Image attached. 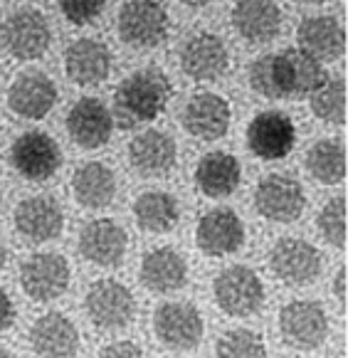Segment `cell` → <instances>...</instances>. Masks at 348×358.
Here are the masks:
<instances>
[{"label": "cell", "mask_w": 348, "mask_h": 358, "mask_svg": "<svg viewBox=\"0 0 348 358\" xmlns=\"http://www.w3.org/2000/svg\"><path fill=\"white\" fill-rule=\"evenodd\" d=\"M296 3H309V6H317V3H326V0H296Z\"/></svg>", "instance_id": "cell-41"}, {"label": "cell", "mask_w": 348, "mask_h": 358, "mask_svg": "<svg viewBox=\"0 0 348 358\" xmlns=\"http://www.w3.org/2000/svg\"><path fill=\"white\" fill-rule=\"evenodd\" d=\"M173 96V85L161 69L146 67L126 77L114 92V114L122 129L156 122Z\"/></svg>", "instance_id": "cell-1"}, {"label": "cell", "mask_w": 348, "mask_h": 358, "mask_svg": "<svg viewBox=\"0 0 348 358\" xmlns=\"http://www.w3.org/2000/svg\"><path fill=\"white\" fill-rule=\"evenodd\" d=\"M275 77L282 92V99L289 96L314 94L328 82V74L319 59L306 55L304 50L291 48L282 55H275Z\"/></svg>", "instance_id": "cell-11"}, {"label": "cell", "mask_w": 348, "mask_h": 358, "mask_svg": "<svg viewBox=\"0 0 348 358\" xmlns=\"http://www.w3.org/2000/svg\"><path fill=\"white\" fill-rule=\"evenodd\" d=\"M183 6H188V8H203V6H208L210 0H180Z\"/></svg>", "instance_id": "cell-40"}, {"label": "cell", "mask_w": 348, "mask_h": 358, "mask_svg": "<svg viewBox=\"0 0 348 358\" xmlns=\"http://www.w3.org/2000/svg\"><path fill=\"white\" fill-rule=\"evenodd\" d=\"M232 25L247 43H272L280 35L282 10L275 0H238L232 8Z\"/></svg>", "instance_id": "cell-23"}, {"label": "cell", "mask_w": 348, "mask_h": 358, "mask_svg": "<svg viewBox=\"0 0 348 358\" xmlns=\"http://www.w3.org/2000/svg\"><path fill=\"white\" fill-rule=\"evenodd\" d=\"M59 10L72 25H92L104 13L106 0H57Z\"/></svg>", "instance_id": "cell-35"}, {"label": "cell", "mask_w": 348, "mask_h": 358, "mask_svg": "<svg viewBox=\"0 0 348 358\" xmlns=\"http://www.w3.org/2000/svg\"><path fill=\"white\" fill-rule=\"evenodd\" d=\"M306 169L319 183L336 185L346 178V148L336 138H324L306 153Z\"/></svg>", "instance_id": "cell-30"}, {"label": "cell", "mask_w": 348, "mask_h": 358, "mask_svg": "<svg viewBox=\"0 0 348 358\" xmlns=\"http://www.w3.org/2000/svg\"><path fill=\"white\" fill-rule=\"evenodd\" d=\"M232 109L225 96L215 92H198L190 96L183 109V127L190 136L203 138V141H215L222 138L230 129Z\"/></svg>", "instance_id": "cell-15"}, {"label": "cell", "mask_w": 348, "mask_h": 358, "mask_svg": "<svg viewBox=\"0 0 348 358\" xmlns=\"http://www.w3.org/2000/svg\"><path fill=\"white\" fill-rule=\"evenodd\" d=\"M0 195H3V193H0Z\"/></svg>", "instance_id": "cell-43"}, {"label": "cell", "mask_w": 348, "mask_h": 358, "mask_svg": "<svg viewBox=\"0 0 348 358\" xmlns=\"http://www.w3.org/2000/svg\"><path fill=\"white\" fill-rule=\"evenodd\" d=\"M119 35L131 48H159L168 37V13L156 0H129L119 10Z\"/></svg>", "instance_id": "cell-5"}, {"label": "cell", "mask_w": 348, "mask_h": 358, "mask_svg": "<svg viewBox=\"0 0 348 358\" xmlns=\"http://www.w3.org/2000/svg\"><path fill=\"white\" fill-rule=\"evenodd\" d=\"M196 243L208 257L235 255L245 245V225L232 208H215L198 222Z\"/></svg>", "instance_id": "cell-14"}, {"label": "cell", "mask_w": 348, "mask_h": 358, "mask_svg": "<svg viewBox=\"0 0 348 358\" xmlns=\"http://www.w3.org/2000/svg\"><path fill=\"white\" fill-rule=\"evenodd\" d=\"M215 301L230 316H252L264 304V285L257 272L245 264H232L222 269L212 285Z\"/></svg>", "instance_id": "cell-2"}, {"label": "cell", "mask_w": 348, "mask_h": 358, "mask_svg": "<svg viewBox=\"0 0 348 358\" xmlns=\"http://www.w3.org/2000/svg\"><path fill=\"white\" fill-rule=\"evenodd\" d=\"M217 358H267L262 336L249 329H232L217 341Z\"/></svg>", "instance_id": "cell-32"}, {"label": "cell", "mask_w": 348, "mask_h": 358, "mask_svg": "<svg viewBox=\"0 0 348 358\" xmlns=\"http://www.w3.org/2000/svg\"><path fill=\"white\" fill-rule=\"evenodd\" d=\"M30 346L43 358H72L80 351V331L69 316L50 311L32 324Z\"/></svg>", "instance_id": "cell-21"}, {"label": "cell", "mask_w": 348, "mask_h": 358, "mask_svg": "<svg viewBox=\"0 0 348 358\" xmlns=\"http://www.w3.org/2000/svg\"><path fill=\"white\" fill-rule=\"evenodd\" d=\"M13 169L32 183H43L52 178L62 166V153L52 136L43 131H27L17 136L10 151Z\"/></svg>", "instance_id": "cell-9"}, {"label": "cell", "mask_w": 348, "mask_h": 358, "mask_svg": "<svg viewBox=\"0 0 348 358\" xmlns=\"http://www.w3.org/2000/svg\"><path fill=\"white\" fill-rule=\"evenodd\" d=\"M13 324H15V304L6 292L0 289V334L8 331Z\"/></svg>", "instance_id": "cell-37"}, {"label": "cell", "mask_w": 348, "mask_h": 358, "mask_svg": "<svg viewBox=\"0 0 348 358\" xmlns=\"http://www.w3.org/2000/svg\"><path fill=\"white\" fill-rule=\"evenodd\" d=\"M0 43L15 59H37L48 52L52 43L48 17L35 8L15 10L0 25Z\"/></svg>", "instance_id": "cell-3"}, {"label": "cell", "mask_w": 348, "mask_h": 358, "mask_svg": "<svg viewBox=\"0 0 348 358\" xmlns=\"http://www.w3.org/2000/svg\"><path fill=\"white\" fill-rule=\"evenodd\" d=\"M180 67L190 79L212 82L230 67V52L225 43L212 32H198L180 50Z\"/></svg>", "instance_id": "cell-17"}, {"label": "cell", "mask_w": 348, "mask_h": 358, "mask_svg": "<svg viewBox=\"0 0 348 358\" xmlns=\"http://www.w3.org/2000/svg\"><path fill=\"white\" fill-rule=\"evenodd\" d=\"M280 331L282 338L291 348L299 351H314L328 336V319L326 311L319 301L296 299L282 306L280 311Z\"/></svg>", "instance_id": "cell-6"}, {"label": "cell", "mask_w": 348, "mask_h": 358, "mask_svg": "<svg viewBox=\"0 0 348 358\" xmlns=\"http://www.w3.org/2000/svg\"><path fill=\"white\" fill-rule=\"evenodd\" d=\"M99 358H146L133 341H114L99 351Z\"/></svg>", "instance_id": "cell-36"}, {"label": "cell", "mask_w": 348, "mask_h": 358, "mask_svg": "<svg viewBox=\"0 0 348 358\" xmlns=\"http://www.w3.org/2000/svg\"><path fill=\"white\" fill-rule=\"evenodd\" d=\"M296 40H299V50L312 55L319 62L338 59L346 52V30L331 15H319L304 20L299 25V30H296Z\"/></svg>", "instance_id": "cell-25"}, {"label": "cell", "mask_w": 348, "mask_h": 358, "mask_svg": "<svg viewBox=\"0 0 348 358\" xmlns=\"http://www.w3.org/2000/svg\"><path fill=\"white\" fill-rule=\"evenodd\" d=\"M0 358H15L10 351H6V348H0Z\"/></svg>", "instance_id": "cell-42"}, {"label": "cell", "mask_w": 348, "mask_h": 358, "mask_svg": "<svg viewBox=\"0 0 348 358\" xmlns=\"http://www.w3.org/2000/svg\"><path fill=\"white\" fill-rule=\"evenodd\" d=\"M346 274H348V269L341 267L336 272V282H333V292H336V296H338V301H341L343 309H346Z\"/></svg>", "instance_id": "cell-38"}, {"label": "cell", "mask_w": 348, "mask_h": 358, "mask_svg": "<svg viewBox=\"0 0 348 358\" xmlns=\"http://www.w3.org/2000/svg\"><path fill=\"white\" fill-rule=\"evenodd\" d=\"M141 282L156 294H168L188 282V262L173 248H156L141 262Z\"/></svg>", "instance_id": "cell-26"}, {"label": "cell", "mask_w": 348, "mask_h": 358, "mask_svg": "<svg viewBox=\"0 0 348 358\" xmlns=\"http://www.w3.org/2000/svg\"><path fill=\"white\" fill-rule=\"evenodd\" d=\"M319 230L324 240L331 243L333 248H346V198H333L328 206L319 213Z\"/></svg>", "instance_id": "cell-33"}, {"label": "cell", "mask_w": 348, "mask_h": 358, "mask_svg": "<svg viewBox=\"0 0 348 358\" xmlns=\"http://www.w3.org/2000/svg\"><path fill=\"white\" fill-rule=\"evenodd\" d=\"M133 215L141 230L156 232V235H164L171 232L178 225L180 208L171 193L164 190H148V193L138 195L136 203H133Z\"/></svg>", "instance_id": "cell-29"}, {"label": "cell", "mask_w": 348, "mask_h": 358, "mask_svg": "<svg viewBox=\"0 0 348 358\" xmlns=\"http://www.w3.org/2000/svg\"><path fill=\"white\" fill-rule=\"evenodd\" d=\"M87 316L101 331H119L129 327L136 314V301L126 285L116 280H99L85 296Z\"/></svg>", "instance_id": "cell-4"}, {"label": "cell", "mask_w": 348, "mask_h": 358, "mask_svg": "<svg viewBox=\"0 0 348 358\" xmlns=\"http://www.w3.org/2000/svg\"><path fill=\"white\" fill-rule=\"evenodd\" d=\"M269 267L284 285L304 287L321 274V255L306 240L284 237L269 252Z\"/></svg>", "instance_id": "cell-10"}, {"label": "cell", "mask_w": 348, "mask_h": 358, "mask_svg": "<svg viewBox=\"0 0 348 358\" xmlns=\"http://www.w3.org/2000/svg\"><path fill=\"white\" fill-rule=\"evenodd\" d=\"M64 72L80 87H94L111 72V50L94 37L74 40L64 52Z\"/></svg>", "instance_id": "cell-22"}, {"label": "cell", "mask_w": 348, "mask_h": 358, "mask_svg": "<svg viewBox=\"0 0 348 358\" xmlns=\"http://www.w3.org/2000/svg\"><path fill=\"white\" fill-rule=\"evenodd\" d=\"M129 250V235L116 220H92L80 232V252L96 267H116Z\"/></svg>", "instance_id": "cell-20"}, {"label": "cell", "mask_w": 348, "mask_h": 358, "mask_svg": "<svg viewBox=\"0 0 348 358\" xmlns=\"http://www.w3.org/2000/svg\"><path fill=\"white\" fill-rule=\"evenodd\" d=\"M72 193L80 206L89 208V210H101L116 195L114 171L99 161H89V164L80 166L72 176Z\"/></svg>", "instance_id": "cell-28"}, {"label": "cell", "mask_w": 348, "mask_h": 358, "mask_svg": "<svg viewBox=\"0 0 348 358\" xmlns=\"http://www.w3.org/2000/svg\"><path fill=\"white\" fill-rule=\"evenodd\" d=\"M114 131V114L104 106V101L94 96H85L69 109L67 134L74 143L87 151L101 148Z\"/></svg>", "instance_id": "cell-16"}, {"label": "cell", "mask_w": 348, "mask_h": 358, "mask_svg": "<svg viewBox=\"0 0 348 358\" xmlns=\"http://www.w3.org/2000/svg\"><path fill=\"white\" fill-rule=\"evenodd\" d=\"M296 143L294 122L284 111H262L247 127V146L262 161H280Z\"/></svg>", "instance_id": "cell-12"}, {"label": "cell", "mask_w": 348, "mask_h": 358, "mask_svg": "<svg viewBox=\"0 0 348 358\" xmlns=\"http://www.w3.org/2000/svg\"><path fill=\"white\" fill-rule=\"evenodd\" d=\"M254 208L264 220L294 222L304 213L306 195L301 185L289 176H267L254 190Z\"/></svg>", "instance_id": "cell-13"}, {"label": "cell", "mask_w": 348, "mask_h": 358, "mask_svg": "<svg viewBox=\"0 0 348 358\" xmlns=\"http://www.w3.org/2000/svg\"><path fill=\"white\" fill-rule=\"evenodd\" d=\"M240 180H242L240 161L225 151L205 153L196 169V185L208 198H227L238 190Z\"/></svg>", "instance_id": "cell-27"}, {"label": "cell", "mask_w": 348, "mask_h": 358, "mask_svg": "<svg viewBox=\"0 0 348 358\" xmlns=\"http://www.w3.org/2000/svg\"><path fill=\"white\" fill-rule=\"evenodd\" d=\"M129 158L141 176H151V178L153 176H166L173 171L175 158H178V146L168 134L148 129L131 141Z\"/></svg>", "instance_id": "cell-24"}, {"label": "cell", "mask_w": 348, "mask_h": 358, "mask_svg": "<svg viewBox=\"0 0 348 358\" xmlns=\"http://www.w3.org/2000/svg\"><path fill=\"white\" fill-rule=\"evenodd\" d=\"M153 331L173 351H190L203 341L205 324L201 311L188 301H166L153 314Z\"/></svg>", "instance_id": "cell-8"}, {"label": "cell", "mask_w": 348, "mask_h": 358, "mask_svg": "<svg viewBox=\"0 0 348 358\" xmlns=\"http://www.w3.org/2000/svg\"><path fill=\"white\" fill-rule=\"evenodd\" d=\"M72 269L57 252H37L20 267V287L32 301H52L69 289Z\"/></svg>", "instance_id": "cell-7"}, {"label": "cell", "mask_w": 348, "mask_h": 358, "mask_svg": "<svg viewBox=\"0 0 348 358\" xmlns=\"http://www.w3.org/2000/svg\"><path fill=\"white\" fill-rule=\"evenodd\" d=\"M15 230L30 243H50L62 232L64 213L52 195H32L15 208Z\"/></svg>", "instance_id": "cell-18"}, {"label": "cell", "mask_w": 348, "mask_h": 358, "mask_svg": "<svg viewBox=\"0 0 348 358\" xmlns=\"http://www.w3.org/2000/svg\"><path fill=\"white\" fill-rule=\"evenodd\" d=\"M6 264H8V250H6V243L0 240V272L6 269Z\"/></svg>", "instance_id": "cell-39"}, {"label": "cell", "mask_w": 348, "mask_h": 358, "mask_svg": "<svg viewBox=\"0 0 348 358\" xmlns=\"http://www.w3.org/2000/svg\"><path fill=\"white\" fill-rule=\"evenodd\" d=\"M57 104V87L43 72L17 74L8 90V106L22 119H45Z\"/></svg>", "instance_id": "cell-19"}, {"label": "cell", "mask_w": 348, "mask_h": 358, "mask_svg": "<svg viewBox=\"0 0 348 358\" xmlns=\"http://www.w3.org/2000/svg\"><path fill=\"white\" fill-rule=\"evenodd\" d=\"M312 111L326 124H346V82L328 79L321 90L312 94Z\"/></svg>", "instance_id": "cell-31"}, {"label": "cell", "mask_w": 348, "mask_h": 358, "mask_svg": "<svg viewBox=\"0 0 348 358\" xmlns=\"http://www.w3.org/2000/svg\"><path fill=\"white\" fill-rule=\"evenodd\" d=\"M249 85L264 99H282V92L277 87L275 77V55H264V57L254 59L252 67H249Z\"/></svg>", "instance_id": "cell-34"}]
</instances>
